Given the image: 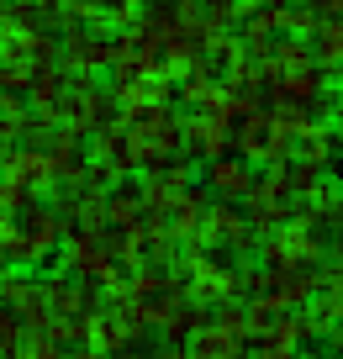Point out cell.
Returning a JSON list of instances; mask_svg holds the SVG:
<instances>
[{
	"mask_svg": "<svg viewBox=\"0 0 343 359\" xmlns=\"http://www.w3.org/2000/svg\"><path fill=\"white\" fill-rule=\"evenodd\" d=\"M64 238H69V227L48 201H32L22 212L0 217V259H6V269H27L32 275L37 264H48V254L64 248Z\"/></svg>",
	"mask_w": 343,
	"mask_h": 359,
	"instance_id": "cell-1",
	"label": "cell"
},
{
	"mask_svg": "<svg viewBox=\"0 0 343 359\" xmlns=\"http://www.w3.org/2000/svg\"><path fill=\"white\" fill-rule=\"evenodd\" d=\"M328 243L332 238L296 212L280 233L259 238V269H322L328 264Z\"/></svg>",
	"mask_w": 343,
	"mask_h": 359,
	"instance_id": "cell-2",
	"label": "cell"
},
{
	"mask_svg": "<svg viewBox=\"0 0 343 359\" xmlns=\"http://www.w3.org/2000/svg\"><path fill=\"white\" fill-rule=\"evenodd\" d=\"M127 127V143H133V158H137V175L143 169H164L169 158H180V137H185V116L175 106L164 111H143V116H116Z\"/></svg>",
	"mask_w": 343,
	"mask_h": 359,
	"instance_id": "cell-3",
	"label": "cell"
},
{
	"mask_svg": "<svg viewBox=\"0 0 343 359\" xmlns=\"http://www.w3.org/2000/svg\"><path fill=\"white\" fill-rule=\"evenodd\" d=\"M106 233H69L64 248H58V259H64L58 269H64L69 280H79L85 291H95V296L122 291V264L106 254Z\"/></svg>",
	"mask_w": 343,
	"mask_h": 359,
	"instance_id": "cell-4",
	"label": "cell"
},
{
	"mask_svg": "<svg viewBox=\"0 0 343 359\" xmlns=\"http://www.w3.org/2000/svg\"><path fill=\"white\" fill-rule=\"evenodd\" d=\"M254 180H259V169L248 164V158H238V154L217 158V164H201V191H206L211 201H222V206H243L248 191H254Z\"/></svg>",
	"mask_w": 343,
	"mask_h": 359,
	"instance_id": "cell-5",
	"label": "cell"
},
{
	"mask_svg": "<svg viewBox=\"0 0 343 359\" xmlns=\"http://www.w3.org/2000/svg\"><path fill=\"white\" fill-rule=\"evenodd\" d=\"M290 164L311 169V175H328V169L338 164V127L311 116V122L301 127L296 137H290Z\"/></svg>",
	"mask_w": 343,
	"mask_h": 359,
	"instance_id": "cell-6",
	"label": "cell"
},
{
	"mask_svg": "<svg viewBox=\"0 0 343 359\" xmlns=\"http://www.w3.org/2000/svg\"><path fill=\"white\" fill-rule=\"evenodd\" d=\"M180 148H185L190 164H217V158L233 154V133L222 122H211L206 111H190L185 116V137H180Z\"/></svg>",
	"mask_w": 343,
	"mask_h": 359,
	"instance_id": "cell-7",
	"label": "cell"
},
{
	"mask_svg": "<svg viewBox=\"0 0 343 359\" xmlns=\"http://www.w3.org/2000/svg\"><path fill=\"white\" fill-rule=\"evenodd\" d=\"M206 212H211V196L201 191V185H190L185 196H175V206L164 212V233L175 238L180 248H196V238H201V222H206Z\"/></svg>",
	"mask_w": 343,
	"mask_h": 359,
	"instance_id": "cell-8",
	"label": "cell"
},
{
	"mask_svg": "<svg viewBox=\"0 0 343 359\" xmlns=\"http://www.w3.org/2000/svg\"><path fill=\"white\" fill-rule=\"evenodd\" d=\"M148 212H143V191H137V175L133 180H116L106 191V227L111 233H133V227H143Z\"/></svg>",
	"mask_w": 343,
	"mask_h": 359,
	"instance_id": "cell-9",
	"label": "cell"
},
{
	"mask_svg": "<svg viewBox=\"0 0 343 359\" xmlns=\"http://www.w3.org/2000/svg\"><path fill=\"white\" fill-rule=\"evenodd\" d=\"M185 359H248V338L227 333V327H222L217 317H211L206 327H196V333H190Z\"/></svg>",
	"mask_w": 343,
	"mask_h": 359,
	"instance_id": "cell-10",
	"label": "cell"
},
{
	"mask_svg": "<svg viewBox=\"0 0 343 359\" xmlns=\"http://www.w3.org/2000/svg\"><path fill=\"white\" fill-rule=\"evenodd\" d=\"M301 354V327H296V312H285L280 323H269L264 333L248 338V359H296Z\"/></svg>",
	"mask_w": 343,
	"mask_h": 359,
	"instance_id": "cell-11",
	"label": "cell"
},
{
	"mask_svg": "<svg viewBox=\"0 0 343 359\" xmlns=\"http://www.w3.org/2000/svg\"><path fill=\"white\" fill-rule=\"evenodd\" d=\"M307 312L317 317L328 333H332V327H343V275H332V269L322 275V285H317V296H311Z\"/></svg>",
	"mask_w": 343,
	"mask_h": 359,
	"instance_id": "cell-12",
	"label": "cell"
},
{
	"mask_svg": "<svg viewBox=\"0 0 343 359\" xmlns=\"http://www.w3.org/2000/svg\"><path fill=\"white\" fill-rule=\"evenodd\" d=\"M328 264H332V275H343V233H332V243H328Z\"/></svg>",
	"mask_w": 343,
	"mask_h": 359,
	"instance_id": "cell-13",
	"label": "cell"
},
{
	"mask_svg": "<svg viewBox=\"0 0 343 359\" xmlns=\"http://www.w3.org/2000/svg\"><path fill=\"white\" fill-rule=\"evenodd\" d=\"M322 344H328V348H322V354H338V359H343V327H332V333L322 338Z\"/></svg>",
	"mask_w": 343,
	"mask_h": 359,
	"instance_id": "cell-14",
	"label": "cell"
},
{
	"mask_svg": "<svg viewBox=\"0 0 343 359\" xmlns=\"http://www.w3.org/2000/svg\"><path fill=\"white\" fill-rule=\"evenodd\" d=\"M296 359H328V354H322V348H301Z\"/></svg>",
	"mask_w": 343,
	"mask_h": 359,
	"instance_id": "cell-15",
	"label": "cell"
},
{
	"mask_svg": "<svg viewBox=\"0 0 343 359\" xmlns=\"http://www.w3.org/2000/svg\"><path fill=\"white\" fill-rule=\"evenodd\" d=\"M332 169H338V185H343V137H338V164H332Z\"/></svg>",
	"mask_w": 343,
	"mask_h": 359,
	"instance_id": "cell-16",
	"label": "cell"
}]
</instances>
